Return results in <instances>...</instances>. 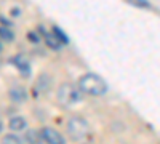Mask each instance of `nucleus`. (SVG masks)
Listing matches in <instances>:
<instances>
[{
    "instance_id": "2eb2a0df",
    "label": "nucleus",
    "mask_w": 160,
    "mask_h": 144,
    "mask_svg": "<svg viewBox=\"0 0 160 144\" xmlns=\"http://www.w3.org/2000/svg\"><path fill=\"white\" fill-rule=\"evenodd\" d=\"M0 132H2V123H0Z\"/></svg>"
},
{
    "instance_id": "20e7f679",
    "label": "nucleus",
    "mask_w": 160,
    "mask_h": 144,
    "mask_svg": "<svg viewBox=\"0 0 160 144\" xmlns=\"http://www.w3.org/2000/svg\"><path fill=\"white\" fill-rule=\"evenodd\" d=\"M42 136H43V142H47V144H66L62 135L53 128H43Z\"/></svg>"
},
{
    "instance_id": "0eeeda50",
    "label": "nucleus",
    "mask_w": 160,
    "mask_h": 144,
    "mask_svg": "<svg viewBox=\"0 0 160 144\" xmlns=\"http://www.w3.org/2000/svg\"><path fill=\"white\" fill-rule=\"evenodd\" d=\"M26 125H28L26 120L19 115L13 117V119H10V122H8V127H10V130H13V132H22V130L26 128Z\"/></svg>"
},
{
    "instance_id": "4468645a",
    "label": "nucleus",
    "mask_w": 160,
    "mask_h": 144,
    "mask_svg": "<svg viewBox=\"0 0 160 144\" xmlns=\"http://www.w3.org/2000/svg\"><path fill=\"white\" fill-rule=\"evenodd\" d=\"M2 48H3V47H2V43H0V51H2Z\"/></svg>"
},
{
    "instance_id": "6e6552de",
    "label": "nucleus",
    "mask_w": 160,
    "mask_h": 144,
    "mask_svg": "<svg viewBox=\"0 0 160 144\" xmlns=\"http://www.w3.org/2000/svg\"><path fill=\"white\" fill-rule=\"evenodd\" d=\"M26 90L24 88H11L10 90V98L11 99H15V101H22V99H26Z\"/></svg>"
},
{
    "instance_id": "1a4fd4ad",
    "label": "nucleus",
    "mask_w": 160,
    "mask_h": 144,
    "mask_svg": "<svg viewBox=\"0 0 160 144\" xmlns=\"http://www.w3.org/2000/svg\"><path fill=\"white\" fill-rule=\"evenodd\" d=\"M40 31H42L43 34H45V38H47V43H48V47H51V48H55V50H58L59 47H61V42L58 40V38L53 35V34H48V32H45L43 31V27H40Z\"/></svg>"
},
{
    "instance_id": "f8f14e48",
    "label": "nucleus",
    "mask_w": 160,
    "mask_h": 144,
    "mask_svg": "<svg viewBox=\"0 0 160 144\" xmlns=\"http://www.w3.org/2000/svg\"><path fill=\"white\" fill-rule=\"evenodd\" d=\"M2 144H21V139H19L16 135L10 133V135H5V136H3Z\"/></svg>"
},
{
    "instance_id": "f03ea898",
    "label": "nucleus",
    "mask_w": 160,
    "mask_h": 144,
    "mask_svg": "<svg viewBox=\"0 0 160 144\" xmlns=\"http://www.w3.org/2000/svg\"><path fill=\"white\" fill-rule=\"evenodd\" d=\"M80 99V91L72 83H62L58 88V102L61 106H72Z\"/></svg>"
},
{
    "instance_id": "f257e3e1",
    "label": "nucleus",
    "mask_w": 160,
    "mask_h": 144,
    "mask_svg": "<svg viewBox=\"0 0 160 144\" xmlns=\"http://www.w3.org/2000/svg\"><path fill=\"white\" fill-rule=\"evenodd\" d=\"M78 91L91 96H101L108 91V83L96 74H85L78 80Z\"/></svg>"
},
{
    "instance_id": "7ed1b4c3",
    "label": "nucleus",
    "mask_w": 160,
    "mask_h": 144,
    "mask_svg": "<svg viewBox=\"0 0 160 144\" xmlns=\"http://www.w3.org/2000/svg\"><path fill=\"white\" fill-rule=\"evenodd\" d=\"M88 132H90V125L82 117H72L68 122V133L71 135L72 139H82L88 135Z\"/></svg>"
},
{
    "instance_id": "9b49d317",
    "label": "nucleus",
    "mask_w": 160,
    "mask_h": 144,
    "mask_svg": "<svg viewBox=\"0 0 160 144\" xmlns=\"http://www.w3.org/2000/svg\"><path fill=\"white\" fill-rule=\"evenodd\" d=\"M0 37H2V40L11 42L13 38H15V34H13L8 27H3V26H0Z\"/></svg>"
},
{
    "instance_id": "ddd939ff",
    "label": "nucleus",
    "mask_w": 160,
    "mask_h": 144,
    "mask_svg": "<svg viewBox=\"0 0 160 144\" xmlns=\"http://www.w3.org/2000/svg\"><path fill=\"white\" fill-rule=\"evenodd\" d=\"M29 37H31V38H32V40H31V42H38V40H40V38H38V37H37V35H35V34H32V32H31V34H29Z\"/></svg>"
},
{
    "instance_id": "39448f33",
    "label": "nucleus",
    "mask_w": 160,
    "mask_h": 144,
    "mask_svg": "<svg viewBox=\"0 0 160 144\" xmlns=\"http://www.w3.org/2000/svg\"><path fill=\"white\" fill-rule=\"evenodd\" d=\"M11 62L16 66V69L24 74V75H29L31 74V66H29V61L26 59L24 55H16V56H13L11 58Z\"/></svg>"
},
{
    "instance_id": "9d476101",
    "label": "nucleus",
    "mask_w": 160,
    "mask_h": 144,
    "mask_svg": "<svg viewBox=\"0 0 160 144\" xmlns=\"http://www.w3.org/2000/svg\"><path fill=\"white\" fill-rule=\"evenodd\" d=\"M51 32H53V35H55V37L58 38V40H59L61 43H68V42H69V40H68V35L62 34V32H61V29L58 27V26H53Z\"/></svg>"
},
{
    "instance_id": "423d86ee",
    "label": "nucleus",
    "mask_w": 160,
    "mask_h": 144,
    "mask_svg": "<svg viewBox=\"0 0 160 144\" xmlns=\"http://www.w3.org/2000/svg\"><path fill=\"white\" fill-rule=\"evenodd\" d=\"M26 141L31 144H43L42 130H28L26 133Z\"/></svg>"
}]
</instances>
